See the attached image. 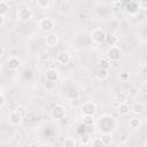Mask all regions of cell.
I'll use <instances>...</instances> for the list:
<instances>
[{
  "label": "cell",
  "mask_w": 147,
  "mask_h": 147,
  "mask_svg": "<svg viewBox=\"0 0 147 147\" xmlns=\"http://www.w3.org/2000/svg\"><path fill=\"white\" fill-rule=\"evenodd\" d=\"M116 126V121L110 115H102L99 117L96 127L101 133H111V131Z\"/></svg>",
  "instance_id": "1"
},
{
  "label": "cell",
  "mask_w": 147,
  "mask_h": 147,
  "mask_svg": "<svg viewBox=\"0 0 147 147\" xmlns=\"http://www.w3.org/2000/svg\"><path fill=\"white\" fill-rule=\"evenodd\" d=\"M106 34H107V33L103 31V29H101V28H95V29H93V30L91 31L90 37H91V39H92L93 42H95V44H101V42L105 41Z\"/></svg>",
  "instance_id": "2"
},
{
  "label": "cell",
  "mask_w": 147,
  "mask_h": 147,
  "mask_svg": "<svg viewBox=\"0 0 147 147\" xmlns=\"http://www.w3.org/2000/svg\"><path fill=\"white\" fill-rule=\"evenodd\" d=\"M64 116H65V108L62 105L57 103V105L52 107V109H51V117L53 119L61 121V119L64 118Z\"/></svg>",
  "instance_id": "3"
},
{
  "label": "cell",
  "mask_w": 147,
  "mask_h": 147,
  "mask_svg": "<svg viewBox=\"0 0 147 147\" xmlns=\"http://www.w3.org/2000/svg\"><path fill=\"white\" fill-rule=\"evenodd\" d=\"M17 18L22 22H28L29 20L32 18V10L29 6H22L17 10Z\"/></svg>",
  "instance_id": "4"
},
{
  "label": "cell",
  "mask_w": 147,
  "mask_h": 147,
  "mask_svg": "<svg viewBox=\"0 0 147 147\" xmlns=\"http://www.w3.org/2000/svg\"><path fill=\"white\" fill-rule=\"evenodd\" d=\"M54 25H55V23L51 17H44L39 22V28L44 32H51L54 29Z\"/></svg>",
  "instance_id": "5"
},
{
  "label": "cell",
  "mask_w": 147,
  "mask_h": 147,
  "mask_svg": "<svg viewBox=\"0 0 147 147\" xmlns=\"http://www.w3.org/2000/svg\"><path fill=\"white\" fill-rule=\"evenodd\" d=\"M107 55V59L109 61H118L122 56V49L117 46H114V47H109V49L107 51L106 53Z\"/></svg>",
  "instance_id": "6"
},
{
  "label": "cell",
  "mask_w": 147,
  "mask_h": 147,
  "mask_svg": "<svg viewBox=\"0 0 147 147\" xmlns=\"http://www.w3.org/2000/svg\"><path fill=\"white\" fill-rule=\"evenodd\" d=\"M82 113L83 115H88V116H94L95 111H96V106L94 102L92 101H86L80 106Z\"/></svg>",
  "instance_id": "7"
},
{
  "label": "cell",
  "mask_w": 147,
  "mask_h": 147,
  "mask_svg": "<svg viewBox=\"0 0 147 147\" xmlns=\"http://www.w3.org/2000/svg\"><path fill=\"white\" fill-rule=\"evenodd\" d=\"M45 78L46 80L48 82H53V83H56L57 79H59V71L54 68H49L45 71Z\"/></svg>",
  "instance_id": "8"
},
{
  "label": "cell",
  "mask_w": 147,
  "mask_h": 147,
  "mask_svg": "<svg viewBox=\"0 0 147 147\" xmlns=\"http://www.w3.org/2000/svg\"><path fill=\"white\" fill-rule=\"evenodd\" d=\"M22 121H23V117H22L16 110L11 111V113L9 114V116H8V122H9V124H11V125H20V124L22 123Z\"/></svg>",
  "instance_id": "9"
},
{
  "label": "cell",
  "mask_w": 147,
  "mask_h": 147,
  "mask_svg": "<svg viewBox=\"0 0 147 147\" xmlns=\"http://www.w3.org/2000/svg\"><path fill=\"white\" fill-rule=\"evenodd\" d=\"M56 61L60 63V64H68L70 61H71V55L70 53L68 52H60L57 55H56Z\"/></svg>",
  "instance_id": "10"
},
{
  "label": "cell",
  "mask_w": 147,
  "mask_h": 147,
  "mask_svg": "<svg viewBox=\"0 0 147 147\" xmlns=\"http://www.w3.org/2000/svg\"><path fill=\"white\" fill-rule=\"evenodd\" d=\"M21 65V60L16 56H10L7 60V68L9 70H17Z\"/></svg>",
  "instance_id": "11"
},
{
  "label": "cell",
  "mask_w": 147,
  "mask_h": 147,
  "mask_svg": "<svg viewBox=\"0 0 147 147\" xmlns=\"http://www.w3.org/2000/svg\"><path fill=\"white\" fill-rule=\"evenodd\" d=\"M45 42L48 47H55L59 44V36L56 33H49L46 36Z\"/></svg>",
  "instance_id": "12"
},
{
  "label": "cell",
  "mask_w": 147,
  "mask_h": 147,
  "mask_svg": "<svg viewBox=\"0 0 147 147\" xmlns=\"http://www.w3.org/2000/svg\"><path fill=\"white\" fill-rule=\"evenodd\" d=\"M125 11L131 14V15H134L139 11V3L138 2H134V1H129L126 5H125Z\"/></svg>",
  "instance_id": "13"
},
{
  "label": "cell",
  "mask_w": 147,
  "mask_h": 147,
  "mask_svg": "<svg viewBox=\"0 0 147 147\" xmlns=\"http://www.w3.org/2000/svg\"><path fill=\"white\" fill-rule=\"evenodd\" d=\"M105 42H106L108 46L114 47V46H116V44L118 42V38H117L115 34L107 33V34H106V39H105Z\"/></svg>",
  "instance_id": "14"
},
{
  "label": "cell",
  "mask_w": 147,
  "mask_h": 147,
  "mask_svg": "<svg viewBox=\"0 0 147 147\" xmlns=\"http://www.w3.org/2000/svg\"><path fill=\"white\" fill-rule=\"evenodd\" d=\"M129 126L133 130H138L141 127V119L139 117H132L129 119Z\"/></svg>",
  "instance_id": "15"
},
{
  "label": "cell",
  "mask_w": 147,
  "mask_h": 147,
  "mask_svg": "<svg viewBox=\"0 0 147 147\" xmlns=\"http://www.w3.org/2000/svg\"><path fill=\"white\" fill-rule=\"evenodd\" d=\"M9 3L5 0H1L0 1V16H6L8 13H9Z\"/></svg>",
  "instance_id": "16"
},
{
  "label": "cell",
  "mask_w": 147,
  "mask_h": 147,
  "mask_svg": "<svg viewBox=\"0 0 147 147\" xmlns=\"http://www.w3.org/2000/svg\"><path fill=\"white\" fill-rule=\"evenodd\" d=\"M131 110H132L136 115H140V114L144 113L145 107H144V105H142L141 102H134V103L132 105V107H131Z\"/></svg>",
  "instance_id": "17"
},
{
  "label": "cell",
  "mask_w": 147,
  "mask_h": 147,
  "mask_svg": "<svg viewBox=\"0 0 147 147\" xmlns=\"http://www.w3.org/2000/svg\"><path fill=\"white\" fill-rule=\"evenodd\" d=\"M130 110H131V108H130V106H129L126 102L118 105V113H119L121 115H127V114L130 113Z\"/></svg>",
  "instance_id": "18"
},
{
  "label": "cell",
  "mask_w": 147,
  "mask_h": 147,
  "mask_svg": "<svg viewBox=\"0 0 147 147\" xmlns=\"http://www.w3.org/2000/svg\"><path fill=\"white\" fill-rule=\"evenodd\" d=\"M108 70H106V69H102V68H100L98 71H96V74H95V76H96V78L99 79V80H105L107 77H108Z\"/></svg>",
  "instance_id": "19"
},
{
  "label": "cell",
  "mask_w": 147,
  "mask_h": 147,
  "mask_svg": "<svg viewBox=\"0 0 147 147\" xmlns=\"http://www.w3.org/2000/svg\"><path fill=\"white\" fill-rule=\"evenodd\" d=\"M80 138H79V140H80V144L82 145H87L88 142H91V140H92V136H91V133H87V132H85V133H83L82 136H79Z\"/></svg>",
  "instance_id": "20"
},
{
  "label": "cell",
  "mask_w": 147,
  "mask_h": 147,
  "mask_svg": "<svg viewBox=\"0 0 147 147\" xmlns=\"http://www.w3.org/2000/svg\"><path fill=\"white\" fill-rule=\"evenodd\" d=\"M34 3H36V6H37L38 8H40V9H46V8H48V7L51 6L49 0H38V1H36Z\"/></svg>",
  "instance_id": "21"
},
{
  "label": "cell",
  "mask_w": 147,
  "mask_h": 147,
  "mask_svg": "<svg viewBox=\"0 0 147 147\" xmlns=\"http://www.w3.org/2000/svg\"><path fill=\"white\" fill-rule=\"evenodd\" d=\"M101 140L103 141L105 146L109 145L113 140V137H111V133H101Z\"/></svg>",
  "instance_id": "22"
},
{
  "label": "cell",
  "mask_w": 147,
  "mask_h": 147,
  "mask_svg": "<svg viewBox=\"0 0 147 147\" xmlns=\"http://www.w3.org/2000/svg\"><path fill=\"white\" fill-rule=\"evenodd\" d=\"M63 147H76V141L72 138H65L63 140Z\"/></svg>",
  "instance_id": "23"
},
{
  "label": "cell",
  "mask_w": 147,
  "mask_h": 147,
  "mask_svg": "<svg viewBox=\"0 0 147 147\" xmlns=\"http://www.w3.org/2000/svg\"><path fill=\"white\" fill-rule=\"evenodd\" d=\"M67 95H68V98H69L70 100H74V99H78L79 93H78V91H77L76 88H71V90L68 91Z\"/></svg>",
  "instance_id": "24"
},
{
  "label": "cell",
  "mask_w": 147,
  "mask_h": 147,
  "mask_svg": "<svg viewBox=\"0 0 147 147\" xmlns=\"http://www.w3.org/2000/svg\"><path fill=\"white\" fill-rule=\"evenodd\" d=\"M83 123L86 125H91L94 123V117L93 116H88V115H83Z\"/></svg>",
  "instance_id": "25"
},
{
  "label": "cell",
  "mask_w": 147,
  "mask_h": 147,
  "mask_svg": "<svg viewBox=\"0 0 147 147\" xmlns=\"http://www.w3.org/2000/svg\"><path fill=\"white\" fill-rule=\"evenodd\" d=\"M92 147H105V144L101 138H94L92 140Z\"/></svg>",
  "instance_id": "26"
},
{
  "label": "cell",
  "mask_w": 147,
  "mask_h": 147,
  "mask_svg": "<svg viewBox=\"0 0 147 147\" xmlns=\"http://www.w3.org/2000/svg\"><path fill=\"white\" fill-rule=\"evenodd\" d=\"M116 101L118 102V105L119 103H124L126 101V94L125 93H118L116 95Z\"/></svg>",
  "instance_id": "27"
},
{
  "label": "cell",
  "mask_w": 147,
  "mask_h": 147,
  "mask_svg": "<svg viewBox=\"0 0 147 147\" xmlns=\"http://www.w3.org/2000/svg\"><path fill=\"white\" fill-rule=\"evenodd\" d=\"M55 84H56V83L46 80V83H45V88H46L47 91H53V90L55 88Z\"/></svg>",
  "instance_id": "28"
},
{
  "label": "cell",
  "mask_w": 147,
  "mask_h": 147,
  "mask_svg": "<svg viewBox=\"0 0 147 147\" xmlns=\"http://www.w3.org/2000/svg\"><path fill=\"white\" fill-rule=\"evenodd\" d=\"M16 111H17L22 117H24V116L26 115V108L23 107V106H18V107L16 108Z\"/></svg>",
  "instance_id": "29"
},
{
  "label": "cell",
  "mask_w": 147,
  "mask_h": 147,
  "mask_svg": "<svg viewBox=\"0 0 147 147\" xmlns=\"http://www.w3.org/2000/svg\"><path fill=\"white\" fill-rule=\"evenodd\" d=\"M119 80L121 82H127L129 80V78H130V74H127V72H122V74H119Z\"/></svg>",
  "instance_id": "30"
},
{
  "label": "cell",
  "mask_w": 147,
  "mask_h": 147,
  "mask_svg": "<svg viewBox=\"0 0 147 147\" xmlns=\"http://www.w3.org/2000/svg\"><path fill=\"white\" fill-rule=\"evenodd\" d=\"M77 132H78V134H79V136H82L83 133H85V132H86V124L82 123V124L78 126V129H77Z\"/></svg>",
  "instance_id": "31"
},
{
  "label": "cell",
  "mask_w": 147,
  "mask_h": 147,
  "mask_svg": "<svg viewBox=\"0 0 147 147\" xmlns=\"http://www.w3.org/2000/svg\"><path fill=\"white\" fill-rule=\"evenodd\" d=\"M101 68H102V69H106V70H108V69L110 68V62H109L108 60L103 59V60L101 61Z\"/></svg>",
  "instance_id": "32"
},
{
  "label": "cell",
  "mask_w": 147,
  "mask_h": 147,
  "mask_svg": "<svg viewBox=\"0 0 147 147\" xmlns=\"http://www.w3.org/2000/svg\"><path fill=\"white\" fill-rule=\"evenodd\" d=\"M5 103H6V98H5V93H3V91L1 90V93H0V106L3 107Z\"/></svg>",
  "instance_id": "33"
},
{
  "label": "cell",
  "mask_w": 147,
  "mask_h": 147,
  "mask_svg": "<svg viewBox=\"0 0 147 147\" xmlns=\"http://www.w3.org/2000/svg\"><path fill=\"white\" fill-rule=\"evenodd\" d=\"M70 105H71V107L76 108V107L79 105V101H78V99H74V100H71V101H70Z\"/></svg>",
  "instance_id": "34"
},
{
  "label": "cell",
  "mask_w": 147,
  "mask_h": 147,
  "mask_svg": "<svg viewBox=\"0 0 147 147\" xmlns=\"http://www.w3.org/2000/svg\"><path fill=\"white\" fill-rule=\"evenodd\" d=\"M141 74L147 75V65H144V67L141 68Z\"/></svg>",
  "instance_id": "35"
},
{
  "label": "cell",
  "mask_w": 147,
  "mask_h": 147,
  "mask_svg": "<svg viewBox=\"0 0 147 147\" xmlns=\"http://www.w3.org/2000/svg\"><path fill=\"white\" fill-rule=\"evenodd\" d=\"M28 147H40L38 144H36V142H32V144H30Z\"/></svg>",
  "instance_id": "36"
},
{
  "label": "cell",
  "mask_w": 147,
  "mask_h": 147,
  "mask_svg": "<svg viewBox=\"0 0 147 147\" xmlns=\"http://www.w3.org/2000/svg\"><path fill=\"white\" fill-rule=\"evenodd\" d=\"M5 22V16H0V24H3Z\"/></svg>",
  "instance_id": "37"
},
{
  "label": "cell",
  "mask_w": 147,
  "mask_h": 147,
  "mask_svg": "<svg viewBox=\"0 0 147 147\" xmlns=\"http://www.w3.org/2000/svg\"><path fill=\"white\" fill-rule=\"evenodd\" d=\"M146 86H147V82H146Z\"/></svg>",
  "instance_id": "38"
}]
</instances>
